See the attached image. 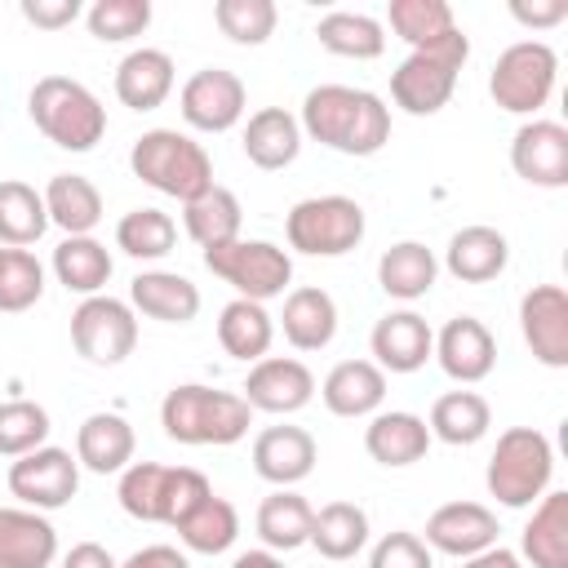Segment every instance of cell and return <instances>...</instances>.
<instances>
[{"label":"cell","instance_id":"d6a6232c","mask_svg":"<svg viewBox=\"0 0 568 568\" xmlns=\"http://www.w3.org/2000/svg\"><path fill=\"white\" fill-rule=\"evenodd\" d=\"M49 209V226H62L67 235H93L102 222V191L80 173H53L40 191Z\"/></svg>","mask_w":568,"mask_h":568},{"label":"cell","instance_id":"3957f363","mask_svg":"<svg viewBox=\"0 0 568 568\" xmlns=\"http://www.w3.org/2000/svg\"><path fill=\"white\" fill-rule=\"evenodd\" d=\"M209 493L213 484L195 466H160V462H129L115 488L124 515L142 524H169V528H178Z\"/></svg>","mask_w":568,"mask_h":568},{"label":"cell","instance_id":"4fadbf2b","mask_svg":"<svg viewBox=\"0 0 568 568\" xmlns=\"http://www.w3.org/2000/svg\"><path fill=\"white\" fill-rule=\"evenodd\" d=\"M244 106H248V93H244V80L226 67H204L195 71L182 93H178V111L191 129L200 133H226L244 120Z\"/></svg>","mask_w":568,"mask_h":568},{"label":"cell","instance_id":"db71d44e","mask_svg":"<svg viewBox=\"0 0 568 568\" xmlns=\"http://www.w3.org/2000/svg\"><path fill=\"white\" fill-rule=\"evenodd\" d=\"M462 568H524V559L515 550H506V546H488V550L462 559Z\"/></svg>","mask_w":568,"mask_h":568},{"label":"cell","instance_id":"7dc6e473","mask_svg":"<svg viewBox=\"0 0 568 568\" xmlns=\"http://www.w3.org/2000/svg\"><path fill=\"white\" fill-rule=\"evenodd\" d=\"M89 36L102 44H124L151 27V0H93L84 9Z\"/></svg>","mask_w":568,"mask_h":568},{"label":"cell","instance_id":"c3c4849f","mask_svg":"<svg viewBox=\"0 0 568 568\" xmlns=\"http://www.w3.org/2000/svg\"><path fill=\"white\" fill-rule=\"evenodd\" d=\"M368 568H435V559H430V550L417 532H386L373 546Z\"/></svg>","mask_w":568,"mask_h":568},{"label":"cell","instance_id":"cb8c5ba5","mask_svg":"<svg viewBox=\"0 0 568 568\" xmlns=\"http://www.w3.org/2000/svg\"><path fill=\"white\" fill-rule=\"evenodd\" d=\"M129 306L160 324H191L200 315V288L178 271H138L129 284Z\"/></svg>","mask_w":568,"mask_h":568},{"label":"cell","instance_id":"11a10c76","mask_svg":"<svg viewBox=\"0 0 568 568\" xmlns=\"http://www.w3.org/2000/svg\"><path fill=\"white\" fill-rule=\"evenodd\" d=\"M231 568H288V564L275 550H244V555L231 559Z\"/></svg>","mask_w":568,"mask_h":568},{"label":"cell","instance_id":"816d5d0a","mask_svg":"<svg viewBox=\"0 0 568 568\" xmlns=\"http://www.w3.org/2000/svg\"><path fill=\"white\" fill-rule=\"evenodd\" d=\"M120 568H191V559H186L178 546H142V550H133Z\"/></svg>","mask_w":568,"mask_h":568},{"label":"cell","instance_id":"f35d334b","mask_svg":"<svg viewBox=\"0 0 568 568\" xmlns=\"http://www.w3.org/2000/svg\"><path fill=\"white\" fill-rule=\"evenodd\" d=\"M311 501L293 488H275L262 497L257 506V537L266 541V550H297L311 541Z\"/></svg>","mask_w":568,"mask_h":568},{"label":"cell","instance_id":"74e56055","mask_svg":"<svg viewBox=\"0 0 568 568\" xmlns=\"http://www.w3.org/2000/svg\"><path fill=\"white\" fill-rule=\"evenodd\" d=\"M315 40L337 53V58H355V62H373L382 58L386 49V27L368 13H355V9H333L315 22Z\"/></svg>","mask_w":568,"mask_h":568},{"label":"cell","instance_id":"836d02e7","mask_svg":"<svg viewBox=\"0 0 568 568\" xmlns=\"http://www.w3.org/2000/svg\"><path fill=\"white\" fill-rule=\"evenodd\" d=\"M493 426V408L479 390H448L430 404V439L439 444H453V448H466V444H479Z\"/></svg>","mask_w":568,"mask_h":568},{"label":"cell","instance_id":"ba28073f","mask_svg":"<svg viewBox=\"0 0 568 568\" xmlns=\"http://www.w3.org/2000/svg\"><path fill=\"white\" fill-rule=\"evenodd\" d=\"M555 80H559V53L546 40H515L493 62L488 93L510 115H537L550 102Z\"/></svg>","mask_w":568,"mask_h":568},{"label":"cell","instance_id":"277c9868","mask_svg":"<svg viewBox=\"0 0 568 568\" xmlns=\"http://www.w3.org/2000/svg\"><path fill=\"white\" fill-rule=\"evenodd\" d=\"M27 115L62 151H93L106 133V106L71 75H40L27 93Z\"/></svg>","mask_w":568,"mask_h":568},{"label":"cell","instance_id":"1f68e13d","mask_svg":"<svg viewBox=\"0 0 568 568\" xmlns=\"http://www.w3.org/2000/svg\"><path fill=\"white\" fill-rule=\"evenodd\" d=\"M217 342L231 359H244V364H257L271 342H275V320L262 302H248V297H231L217 315Z\"/></svg>","mask_w":568,"mask_h":568},{"label":"cell","instance_id":"f5cc1de1","mask_svg":"<svg viewBox=\"0 0 568 568\" xmlns=\"http://www.w3.org/2000/svg\"><path fill=\"white\" fill-rule=\"evenodd\" d=\"M62 568H120V564L111 559L106 546H98V541H75V546L62 555Z\"/></svg>","mask_w":568,"mask_h":568},{"label":"cell","instance_id":"5b68a950","mask_svg":"<svg viewBox=\"0 0 568 568\" xmlns=\"http://www.w3.org/2000/svg\"><path fill=\"white\" fill-rule=\"evenodd\" d=\"M129 169L138 182H146L151 191L173 195L182 204L213 186L209 151L191 133H178V129H146L129 151Z\"/></svg>","mask_w":568,"mask_h":568},{"label":"cell","instance_id":"8992f818","mask_svg":"<svg viewBox=\"0 0 568 568\" xmlns=\"http://www.w3.org/2000/svg\"><path fill=\"white\" fill-rule=\"evenodd\" d=\"M550 475H555L550 439L537 426H510V430L497 435L484 484L501 506L524 510V506H537L550 493Z\"/></svg>","mask_w":568,"mask_h":568},{"label":"cell","instance_id":"9c48e42d","mask_svg":"<svg viewBox=\"0 0 568 568\" xmlns=\"http://www.w3.org/2000/svg\"><path fill=\"white\" fill-rule=\"evenodd\" d=\"M284 235L306 257H342L364 240V209L351 195H311L288 209Z\"/></svg>","mask_w":568,"mask_h":568},{"label":"cell","instance_id":"7bdbcfd3","mask_svg":"<svg viewBox=\"0 0 568 568\" xmlns=\"http://www.w3.org/2000/svg\"><path fill=\"white\" fill-rule=\"evenodd\" d=\"M386 22H390V31H395L408 49H426V44L444 40V36L457 27L448 0H390Z\"/></svg>","mask_w":568,"mask_h":568},{"label":"cell","instance_id":"681fc988","mask_svg":"<svg viewBox=\"0 0 568 568\" xmlns=\"http://www.w3.org/2000/svg\"><path fill=\"white\" fill-rule=\"evenodd\" d=\"M18 9H22V18H27L31 27H40V31H62V27H71V22L84 13L80 0H22Z\"/></svg>","mask_w":568,"mask_h":568},{"label":"cell","instance_id":"e0dca14e","mask_svg":"<svg viewBox=\"0 0 568 568\" xmlns=\"http://www.w3.org/2000/svg\"><path fill=\"white\" fill-rule=\"evenodd\" d=\"M430 355L439 359V368H444L453 382L475 386V382H484V377L493 373V364H497V342H493V333H488L484 320H475V315H453V320L435 333V351H430Z\"/></svg>","mask_w":568,"mask_h":568},{"label":"cell","instance_id":"4dcf8cb0","mask_svg":"<svg viewBox=\"0 0 568 568\" xmlns=\"http://www.w3.org/2000/svg\"><path fill=\"white\" fill-rule=\"evenodd\" d=\"M435 275H439V262L422 240H399L377 257V284L386 297H399V302L426 297L435 288Z\"/></svg>","mask_w":568,"mask_h":568},{"label":"cell","instance_id":"e575fe53","mask_svg":"<svg viewBox=\"0 0 568 568\" xmlns=\"http://www.w3.org/2000/svg\"><path fill=\"white\" fill-rule=\"evenodd\" d=\"M240 222H244V209H240L235 191H226L217 182L204 195H195V200L182 204V226H186V235L200 248H217V244L240 240Z\"/></svg>","mask_w":568,"mask_h":568},{"label":"cell","instance_id":"83f0119b","mask_svg":"<svg viewBox=\"0 0 568 568\" xmlns=\"http://www.w3.org/2000/svg\"><path fill=\"white\" fill-rule=\"evenodd\" d=\"M244 155H248V164H257V169H288L293 160H297V151H302V124H297V115L293 111H284V106H262V111H253L248 115V124H244Z\"/></svg>","mask_w":568,"mask_h":568},{"label":"cell","instance_id":"f907efd6","mask_svg":"<svg viewBox=\"0 0 568 568\" xmlns=\"http://www.w3.org/2000/svg\"><path fill=\"white\" fill-rule=\"evenodd\" d=\"M510 18L528 31H546V27H559L568 18V0H510Z\"/></svg>","mask_w":568,"mask_h":568},{"label":"cell","instance_id":"d590c367","mask_svg":"<svg viewBox=\"0 0 568 568\" xmlns=\"http://www.w3.org/2000/svg\"><path fill=\"white\" fill-rule=\"evenodd\" d=\"M111 253L102 240L93 235H67L58 248H53V275L67 293H80V297H93L106 288L111 280Z\"/></svg>","mask_w":568,"mask_h":568},{"label":"cell","instance_id":"f6af8a7d","mask_svg":"<svg viewBox=\"0 0 568 568\" xmlns=\"http://www.w3.org/2000/svg\"><path fill=\"white\" fill-rule=\"evenodd\" d=\"M213 22L231 44H266L275 36L280 9L271 0H217Z\"/></svg>","mask_w":568,"mask_h":568},{"label":"cell","instance_id":"bcb514c9","mask_svg":"<svg viewBox=\"0 0 568 568\" xmlns=\"http://www.w3.org/2000/svg\"><path fill=\"white\" fill-rule=\"evenodd\" d=\"M44 293V266L36 262L31 248H4L0 262V311L4 315H22L40 302Z\"/></svg>","mask_w":568,"mask_h":568},{"label":"cell","instance_id":"8d00e7d4","mask_svg":"<svg viewBox=\"0 0 568 568\" xmlns=\"http://www.w3.org/2000/svg\"><path fill=\"white\" fill-rule=\"evenodd\" d=\"M311 546L324 559H333V564L355 559L368 546V515H364V506H355V501L320 506L315 519H311Z\"/></svg>","mask_w":568,"mask_h":568},{"label":"cell","instance_id":"ee69618b","mask_svg":"<svg viewBox=\"0 0 568 568\" xmlns=\"http://www.w3.org/2000/svg\"><path fill=\"white\" fill-rule=\"evenodd\" d=\"M53 422L36 399H4L0 404V457H27L44 448Z\"/></svg>","mask_w":568,"mask_h":568},{"label":"cell","instance_id":"f1b7e54d","mask_svg":"<svg viewBox=\"0 0 568 568\" xmlns=\"http://www.w3.org/2000/svg\"><path fill=\"white\" fill-rule=\"evenodd\" d=\"M280 328H284L293 351H324L337 337V302L315 284L288 288Z\"/></svg>","mask_w":568,"mask_h":568},{"label":"cell","instance_id":"30bf717a","mask_svg":"<svg viewBox=\"0 0 568 568\" xmlns=\"http://www.w3.org/2000/svg\"><path fill=\"white\" fill-rule=\"evenodd\" d=\"M204 266L235 288V297H248V302H271L288 288L293 280V257L271 244V240H231V244H217V248H204Z\"/></svg>","mask_w":568,"mask_h":568},{"label":"cell","instance_id":"f546056e","mask_svg":"<svg viewBox=\"0 0 568 568\" xmlns=\"http://www.w3.org/2000/svg\"><path fill=\"white\" fill-rule=\"evenodd\" d=\"M519 559L532 568H568V493H546L519 532Z\"/></svg>","mask_w":568,"mask_h":568},{"label":"cell","instance_id":"ab89813d","mask_svg":"<svg viewBox=\"0 0 568 568\" xmlns=\"http://www.w3.org/2000/svg\"><path fill=\"white\" fill-rule=\"evenodd\" d=\"M49 231V209L44 195L18 178L0 182V244L9 248H27Z\"/></svg>","mask_w":568,"mask_h":568},{"label":"cell","instance_id":"60d3db41","mask_svg":"<svg viewBox=\"0 0 568 568\" xmlns=\"http://www.w3.org/2000/svg\"><path fill=\"white\" fill-rule=\"evenodd\" d=\"M178 244V222L164 213V209H129L120 222H115V248L129 253L133 262H160L169 257Z\"/></svg>","mask_w":568,"mask_h":568},{"label":"cell","instance_id":"5bb4252c","mask_svg":"<svg viewBox=\"0 0 568 568\" xmlns=\"http://www.w3.org/2000/svg\"><path fill=\"white\" fill-rule=\"evenodd\" d=\"M244 404L253 413H275V417H288L297 408H306L315 399V373L302 364V359H288V355H262L248 377H244Z\"/></svg>","mask_w":568,"mask_h":568},{"label":"cell","instance_id":"ffe728a7","mask_svg":"<svg viewBox=\"0 0 568 568\" xmlns=\"http://www.w3.org/2000/svg\"><path fill=\"white\" fill-rule=\"evenodd\" d=\"M253 470L275 484V488H293L315 470V439L302 426H266L253 439Z\"/></svg>","mask_w":568,"mask_h":568},{"label":"cell","instance_id":"8fae6325","mask_svg":"<svg viewBox=\"0 0 568 568\" xmlns=\"http://www.w3.org/2000/svg\"><path fill=\"white\" fill-rule=\"evenodd\" d=\"M71 346L80 359L111 368L124 364L138 346V315L129 302L111 297V293H93L71 311Z\"/></svg>","mask_w":568,"mask_h":568},{"label":"cell","instance_id":"52a82bcc","mask_svg":"<svg viewBox=\"0 0 568 568\" xmlns=\"http://www.w3.org/2000/svg\"><path fill=\"white\" fill-rule=\"evenodd\" d=\"M466 58H470V40H466L462 27H453L444 40H435L426 49H413L390 71V98H395V106L408 111V115H435L453 98Z\"/></svg>","mask_w":568,"mask_h":568},{"label":"cell","instance_id":"d4e9b609","mask_svg":"<svg viewBox=\"0 0 568 568\" xmlns=\"http://www.w3.org/2000/svg\"><path fill=\"white\" fill-rule=\"evenodd\" d=\"M138 435L120 413H89L75 430V462L93 475H120L133 462Z\"/></svg>","mask_w":568,"mask_h":568},{"label":"cell","instance_id":"6da1fadb","mask_svg":"<svg viewBox=\"0 0 568 568\" xmlns=\"http://www.w3.org/2000/svg\"><path fill=\"white\" fill-rule=\"evenodd\" d=\"M302 133L337 155H377L390 142V106L351 84H315L302 98Z\"/></svg>","mask_w":568,"mask_h":568},{"label":"cell","instance_id":"d6986e66","mask_svg":"<svg viewBox=\"0 0 568 568\" xmlns=\"http://www.w3.org/2000/svg\"><path fill=\"white\" fill-rule=\"evenodd\" d=\"M368 351L382 373H417L435 351V333L417 311H386L368 333Z\"/></svg>","mask_w":568,"mask_h":568},{"label":"cell","instance_id":"2e32d148","mask_svg":"<svg viewBox=\"0 0 568 568\" xmlns=\"http://www.w3.org/2000/svg\"><path fill=\"white\" fill-rule=\"evenodd\" d=\"M519 333L537 364L568 368V293L559 284H532L519 297Z\"/></svg>","mask_w":568,"mask_h":568},{"label":"cell","instance_id":"7402d4cb","mask_svg":"<svg viewBox=\"0 0 568 568\" xmlns=\"http://www.w3.org/2000/svg\"><path fill=\"white\" fill-rule=\"evenodd\" d=\"M320 399L333 417H373L386 399V373L373 359H342L328 368Z\"/></svg>","mask_w":568,"mask_h":568},{"label":"cell","instance_id":"7c38bea8","mask_svg":"<svg viewBox=\"0 0 568 568\" xmlns=\"http://www.w3.org/2000/svg\"><path fill=\"white\" fill-rule=\"evenodd\" d=\"M80 488V462L67 453V448H36L27 457H13L9 466V493L27 506V510H58L75 497Z\"/></svg>","mask_w":568,"mask_h":568},{"label":"cell","instance_id":"ac0fdd59","mask_svg":"<svg viewBox=\"0 0 568 568\" xmlns=\"http://www.w3.org/2000/svg\"><path fill=\"white\" fill-rule=\"evenodd\" d=\"M426 550L453 555V559H470L488 546H497V515L484 501H444L430 519H426Z\"/></svg>","mask_w":568,"mask_h":568},{"label":"cell","instance_id":"603a6c76","mask_svg":"<svg viewBox=\"0 0 568 568\" xmlns=\"http://www.w3.org/2000/svg\"><path fill=\"white\" fill-rule=\"evenodd\" d=\"M364 448L377 466H413L426 457L430 448V430H426V417L417 413H404V408H390V413H373L368 426H364Z\"/></svg>","mask_w":568,"mask_h":568},{"label":"cell","instance_id":"9a60e30c","mask_svg":"<svg viewBox=\"0 0 568 568\" xmlns=\"http://www.w3.org/2000/svg\"><path fill=\"white\" fill-rule=\"evenodd\" d=\"M510 169L541 191L568 186V129L559 120H528L510 138Z\"/></svg>","mask_w":568,"mask_h":568},{"label":"cell","instance_id":"b9f144b4","mask_svg":"<svg viewBox=\"0 0 568 568\" xmlns=\"http://www.w3.org/2000/svg\"><path fill=\"white\" fill-rule=\"evenodd\" d=\"M178 537H182V546L195 550V555H222V550H231L235 537H240V515H235V506H231L226 497L209 493V497L178 524Z\"/></svg>","mask_w":568,"mask_h":568},{"label":"cell","instance_id":"484cf974","mask_svg":"<svg viewBox=\"0 0 568 568\" xmlns=\"http://www.w3.org/2000/svg\"><path fill=\"white\" fill-rule=\"evenodd\" d=\"M506 262H510V244L497 226H462L444 248V266L462 284H488L506 271Z\"/></svg>","mask_w":568,"mask_h":568},{"label":"cell","instance_id":"9f6ffc18","mask_svg":"<svg viewBox=\"0 0 568 568\" xmlns=\"http://www.w3.org/2000/svg\"><path fill=\"white\" fill-rule=\"evenodd\" d=\"M4 248H9V244H0V262H4Z\"/></svg>","mask_w":568,"mask_h":568},{"label":"cell","instance_id":"44dd1931","mask_svg":"<svg viewBox=\"0 0 568 568\" xmlns=\"http://www.w3.org/2000/svg\"><path fill=\"white\" fill-rule=\"evenodd\" d=\"M58 559V528L27 506H0V568H49Z\"/></svg>","mask_w":568,"mask_h":568},{"label":"cell","instance_id":"4316f807","mask_svg":"<svg viewBox=\"0 0 568 568\" xmlns=\"http://www.w3.org/2000/svg\"><path fill=\"white\" fill-rule=\"evenodd\" d=\"M173 93V58L164 49H133L115 67V98L129 111H155Z\"/></svg>","mask_w":568,"mask_h":568},{"label":"cell","instance_id":"7a4b0ae2","mask_svg":"<svg viewBox=\"0 0 568 568\" xmlns=\"http://www.w3.org/2000/svg\"><path fill=\"white\" fill-rule=\"evenodd\" d=\"M160 426L173 444H240L253 426V408L244 404V395L231 390H213L200 382H182L164 395L160 404Z\"/></svg>","mask_w":568,"mask_h":568}]
</instances>
